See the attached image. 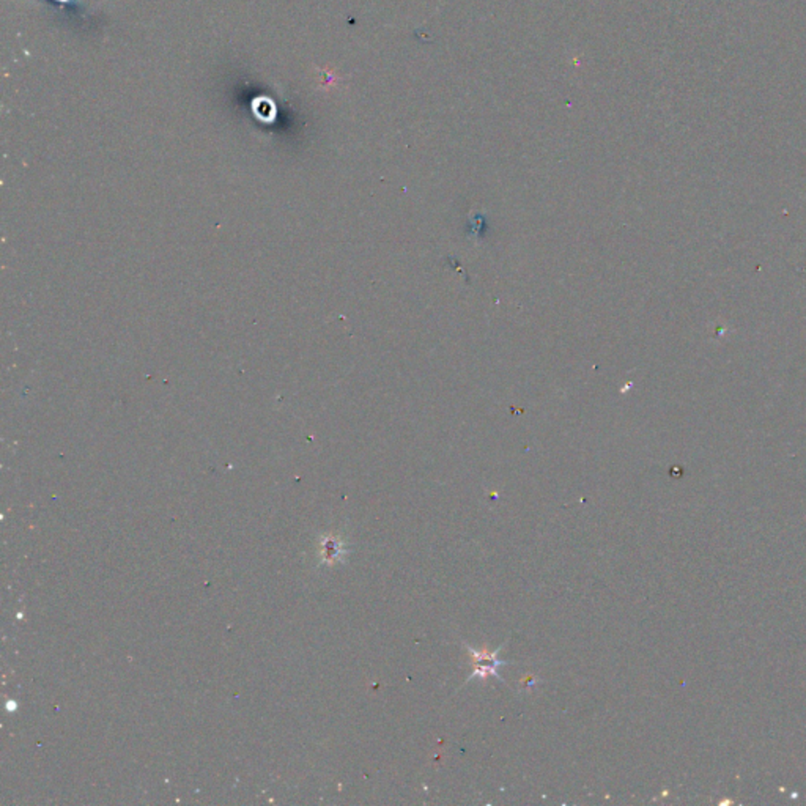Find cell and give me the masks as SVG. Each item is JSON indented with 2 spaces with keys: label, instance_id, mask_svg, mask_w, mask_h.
Listing matches in <instances>:
<instances>
[{
  "label": "cell",
  "instance_id": "obj_1",
  "mask_svg": "<svg viewBox=\"0 0 806 806\" xmlns=\"http://www.w3.org/2000/svg\"><path fill=\"white\" fill-rule=\"evenodd\" d=\"M466 648L469 651L471 658L474 660V671H473V674L469 675L468 680H471L473 678L485 679V678H489V675H495V678H498L499 680H503V678H501V675L498 674V668L503 666V665H507L509 661L499 660L496 657L498 651H495L493 653H489V652H477L473 648H469V646H466Z\"/></svg>",
  "mask_w": 806,
  "mask_h": 806
}]
</instances>
